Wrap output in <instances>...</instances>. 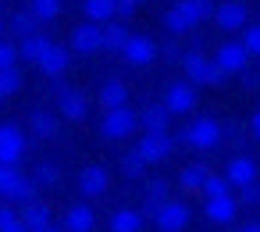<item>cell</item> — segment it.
Masks as SVG:
<instances>
[{"label": "cell", "instance_id": "1", "mask_svg": "<svg viewBox=\"0 0 260 232\" xmlns=\"http://www.w3.org/2000/svg\"><path fill=\"white\" fill-rule=\"evenodd\" d=\"M182 72H185V79H189L192 86H221V82H224V72L217 68V61H210V57L200 54V50L182 54Z\"/></svg>", "mask_w": 260, "mask_h": 232}, {"label": "cell", "instance_id": "2", "mask_svg": "<svg viewBox=\"0 0 260 232\" xmlns=\"http://www.w3.org/2000/svg\"><path fill=\"white\" fill-rule=\"evenodd\" d=\"M0 196L11 204H25L36 196V182L18 171V164H0Z\"/></svg>", "mask_w": 260, "mask_h": 232}, {"label": "cell", "instance_id": "3", "mask_svg": "<svg viewBox=\"0 0 260 232\" xmlns=\"http://www.w3.org/2000/svg\"><path fill=\"white\" fill-rule=\"evenodd\" d=\"M136 125H139V114L128 104H121V107H107L104 111L100 132H104V139H125V136L136 132Z\"/></svg>", "mask_w": 260, "mask_h": 232}, {"label": "cell", "instance_id": "4", "mask_svg": "<svg viewBox=\"0 0 260 232\" xmlns=\"http://www.w3.org/2000/svg\"><path fill=\"white\" fill-rule=\"evenodd\" d=\"M182 139H185L192 150H214V147L221 143V122H214V118H196V122L185 125Z\"/></svg>", "mask_w": 260, "mask_h": 232}, {"label": "cell", "instance_id": "5", "mask_svg": "<svg viewBox=\"0 0 260 232\" xmlns=\"http://www.w3.org/2000/svg\"><path fill=\"white\" fill-rule=\"evenodd\" d=\"M189 218H192L189 207L178 204V200H164V204L153 211V225H157V232H185Z\"/></svg>", "mask_w": 260, "mask_h": 232}, {"label": "cell", "instance_id": "6", "mask_svg": "<svg viewBox=\"0 0 260 232\" xmlns=\"http://www.w3.org/2000/svg\"><path fill=\"white\" fill-rule=\"evenodd\" d=\"M139 157L146 161V164H160V161H168L171 157V150H175V143H171V136L168 132H146V136H139Z\"/></svg>", "mask_w": 260, "mask_h": 232}, {"label": "cell", "instance_id": "7", "mask_svg": "<svg viewBox=\"0 0 260 232\" xmlns=\"http://www.w3.org/2000/svg\"><path fill=\"white\" fill-rule=\"evenodd\" d=\"M25 157V132L18 125H0V164H18Z\"/></svg>", "mask_w": 260, "mask_h": 232}, {"label": "cell", "instance_id": "8", "mask_svg": "<svg viewBox=\"0 0 260 232\" xmlns=\"http://www.w3.org/2000/svg\"><path fill=\"white\" fill-rule=\"evenodd\" d=\"M214 61H217V68H221L224 75H239L242 68H249V54H246V47L235 43V40L221 43L217 54H214Z\"/></svg>", "mask_w": 260, "mask_h": 232}, {"label": "cell", "instance_id": "9", "mask_svg": "<svg viewBox=\"0 0 260 232\" xmlns=\"http://www.w3.org/2000/svg\"><path fill=\"white\" fill-rule=\"evenodd\" d=\"M203 214H207V221H214V225H232V221H235V214H239V200H235L232 193L207 196Z\"/></svg>", "mask_w": 260, "mask_h": 232}, {"label": "cell", "instance_id": "10", "mask_svg": "<svg viewBox=\"0 0 260 232\" xmlns=\"http://www.w3.org/2000/svg\"><path fill=\"white\" fill-rule=\"evenodd\" d=\"M214 22H217V29H224V33H239V29H246L249 11H246V4H239V0H224V4L214 8Z\"/></svg>", "mask_w": 260, "mask_h": 232}, {"label": "cell", "instance_id": "11", "mask_svg": "<svg viewBox=\"0 0 260 232\" xmlns=\"http://www.w3.org/2000/svg\"><path fill=\"white\" fill-rule=\"evenodd\" d=\"M72 50L75 54H96V50H104V25H96V22H82L75 33H72Z\"/></svg>", "mask_w": 260, "mask_h": 232}, {"label": "cell", "instance_id": "12", "mask_svg": "<svg viewBox=\"0 0 260 232\" xmlns=\"http://www.w3.org/2000/svg\"><path fill=\"white\" fill-rule=\"evenodd\" d=\"M121 57H125L128 65H136V68L153 65V61H157V43H153L150 36H128L125 47H121Z\"/></svg>", "mask_w": 260, "mask_h": 232}, {"label": "cell", "instance_id": "13", "mask_svg": "<svg viewBox=\"0 0 260 232\" xmlns=\"http://www.w3.org/2000/svg\"><path fill=\"white\" fill-rule=\"evenodd\" d=\"M256 175H260V168H256V161L246 157V154H235V157L228 161V168H224V179H228V186H235V189L256 182Z\"/></svg>", "mask_w": 260, "mask_h": 232}, {"label": "cell", "instance_id": "14", "mask_svg": "<svg viewBox=\"0 0 260 232\" xmlns=\"http://www.w3.org/2000/svg\"><path fill=\"white\" fill-rule=\"evenodd\" d=\"M164 107H168L171 114H189V111L196 107V90H192V82H171L168 93H164Z\"/></svg>", "mask_w": 260, "mask_h": 232}, {"label": "cell", "instance_id": "15", "mask_svg": "<svg viewBox=\"0 0 260 232\" xmlns=\"http://www.w3.org/2000/svg\"><path fill=\"white\" fill-rule=\"evenodd\" d=\"M36 65H40V72H43L47 79H61V75L68 72V65H72V50H68V47L50 43V47H47V54H43Z\"/></svg>", "mask_w": 260, "mask_h": 232}, {"label": "cell", "instance_id": "16", "mask_svg": "<svg viewBox=\"0 0 260 232\" xmlns=\"http://www.w3.org/2000/svg\"><path fill=\"white\" fill-rule=\"evenodd\" d=\"M57 107H61V118H68V122H82L86 111H89V100H86V93H79V90H64V86H57Z\"/></svg>", "mask_w": 260, "mask_h": 232}, {"label": "cell", "instance_id": "17", "mask_svg": "<svg viewBox=\"0 0 260 232\" xmlns=\"http://www.w3.org/2000/svg\"><path fill=\"white\" fill-rule=\"evenodd\" d=\"M107 186H111V175H107L100 164L82 168V175H79V193H82V196L96 200V196H104V193H107Z\"/></svg>", "mask_w": 260, "mask_h": 232}, {"label": "cell", "instance_id": "18", "mask_svg": "<svg viewBox=\"0 0 260 232\" xmlns=\"http://www.w3.org/2000/svg\"><path fill=\"white\" fill-rule=\"evenodd\" d=\"M96 228V211L89 204H75L64 214V228L61 232H93Z\"/></svg>", "mask_w": 260, "mask_h": 232}, {"label": "cell", "instance_id": "19", "mask_svg": "<svg viewBox=\"0 0 260 232\" xmlns=\"http://www.w3.org/2000/svg\"><path fill=\"white\" fill-rule=\"evenodd\" d=\"M22 221H25V228L32 232V228H43V225H50V207L43 204V200H25L22 204Z\"/></svg>", "mask_w": 260, "mask_h": 232}, {"label": "cell", "instance_id": "20", "mask_svg": "<svg viewBox=\"0 0 260 232\" xmlns=\"http://www.w3.org/2000/svg\"><path fill=\"white\" fill-rule=\"evenodd\" d=\"M168 122H171V111L164 104H150L143 114H139V125L146 132H168Z\"/></svg>", "mask_w": 260, "mask_h": 232}, {"label": "cell", "instance_id": "21", "mask_svg": "<svg viewBox=\"0 0 260 232\" xmlns=\"http://www.w3.org/2000/svg\"><path fill=\"white\" fill-rule=\"evenodd\" d=\"M82 11H86V22L104 25V22H111V18L118 15V0H86Z\"/></svg>", "mask_w": 260, "mask_h": 232}, {"label": "cell", "instance_id": "22", "mask_svg": "<svg viewBox=\"0 0 260 232\" xmlns=\"http://www.w3.org/2000/svg\"><path fill=\"white\" fill-rule=\"evenodd\" d=\"M54 40H47V36H40V33H32V36H25V40H18V57H25L29 65H36L43 54H47V47H50Z\"/></svg>", "mask_w": 260, "mask_h": 232}, {"label": "cell", "instance_id": "23", "mask_svg": "<svg viewBox=\"0 0 260 232\" xmlns=\"http://www.w3.org/2000/svg\"><path fill=\"white\" fill-rule=\"evenodd\" d=\"M178 11L192 22V29L200 25V22H207L210 15H214V0H178Z\"/></svg>", "mask_w": 260, "mask_h": 232}, {"label": "cell", "instance_id": "24", "mask_svg": "<svg viewBox=\"0 0 260 232\" xmlns=\"http://www.w3.org/2000/svg\"><path fill=\"white\" fill-rule=\"evenodd\" d=\"M139 228H143V211L121 207L111 214V232H139Z\"/></svg>", "mask_w": 260, "mask_h": 232}, {"label": "cell", "instance_id": "25", "mask_svg": "<svg viewBox=\"0 0 260 232\" xmlns=\"http://www.w3.org/2000/svg\"><path fill=\"white\" fill-rule=\"evenodd\" d=\"M121 104H128V86L118 82V79L104 82V90H100V107L107 111V107H121Z\"/></svg>", "mask_w": 260, "mask_h": 232}, {"label": "cell", "instance_id": "26", "mask_svg": "<svg viewBox=\"0 0 260 232\" xmlns=\"http://www.w3.org/2000/svg\"><path fill=\"white\" fill-rule=\"evenodd\" d=\"M29 129H32L36 139H54V136H57V118H54L50 111H32Z\"/></svg>", "mask_w": 260, "mask_h": 232}, {"label": "cell", "instance_id": "27", "mask_svg": "<svg viewBox=\"0 0 260 232\" xmlns=\"http://www.w3.org/2000/svg\"><path fill=\"white\" fill-rule=\"evenodd\" d=\"M207 175H210V168L196 161V164H185V168H182L178 182H182V189H185V193H200V189H203V179H207Z\"/></svg>", "mask_w": 260, "mask_h": 232}, {"label": "cell", "instance_id": "28", "mask_svg": "<svg viewBox=\"0 0 260 232\" xmlns=\"http://www.w3.org/2000/svg\"><path fill=\"white\" fill-rule=\"evenodd\" d=\"M8 29H11L15 40H25V36H32V33L40 29V18H36L32 11H18V15L8 22Z\"/></svg>", "mask_w": 260, "mask_h": 232}, {"label": "cell", "instance_id": "29", "mask_svg": "<svg viewBox=\"0 0 260 232\" xmlns=\"http://www.w3.org/2000/svg\"><path fill=\"white\" fill-rule=\"evenodd\" d=\"M125 40H128V29L121 25V22H104V50H114V54H121V47H125Z\"/></svg>", "mask_w": 260, "mask_h": 232}, {"label": "cell", "instance_id": "30", "mask_svg": "<svg viewBox=\"0 0 260 232\" xmlns=\"http://www.w3.org/2000/svg\"><path fill=\"white\" fill-rule=\"evenodd\" d=\"M143 196H146V204H143V214H153V211H157V207L168 200V182H164V179H153V182H146Z\"/></svg>", "mask_w": 260, "mask_h": 232}, {"label": "cell", "instance_id": "31", "mask_svg": "<svg viewBox=\"0 0 260 232\" xmlns=\"http://www.w3.org/2000/svg\"><path fill=\"white\" fill-rule=\"evenodd\" d=\"M22 90V72H18V65H11V68H0V97H15Z\"/></svg>", "mask_w": 260, "mask_h": 232}, {"label": "cell", "instance_id": "32", "mask_svg": "<svg viewBox=\"0 0 260 232\" xmlns=\"http://www.w3.org/2000/svg\"><path fill=\"white\" fill-rule=\"evenodd\" d=\"M164 25H168V33H171V36H185V33H192V22L178 11V4L164 11Z\"/></svg>", "mask_w": 260, "mask_h": 232}, {"label": "cell", "instance_id": "33", "mask_svg": "<svg viewBox=\"0 0 260 232\" xmlns=\"http://www.w3.org/2000/svg\"><path fill=\"white\" fill-rule=\"evenodd\" d=\"M143 171H146V161L139 157V150H128L121 157V175L125 179H143Z\"/></svg>", "mask_w": 260, "mask_h": 232}, {"label": "cell", "instance_id": "34", "mask_svg": "<svg viewBox=\"0 0 260 232\" xmlns=\"http://www.w3.org/2000/svg\"><path fill=\"white\" fill-rule=\"evenodd\" d=\"M40 22H54L61 15V0H32V8H29Z\"/></svg>", "mask_w": 260, "mask_h": 232}, {"label": "cell", "instance_id": "35", "mask_svg": "<svg viewBox=\"0 0 260 232\" xmlns=\"http://www.w3.org/2000/svg\"><path fill=\"white\" fill-rule=\"evenodd\" d=\"M32 182H36V186H57V182H61V168L50 164V161H43V164H36Z\"/></svg>", "mask_w": 260, "mask_h": 232}, {"label": "cell", "instance_id": "36", "mask_svg": "<svg viewBox=\"0 0 260 232\" xmlns=\"http://www.w3.org/2000/svg\"><path fill=\"white\" fill-rule=\"evenodd\" d=\"M0 232H29V228H25V221H22L18 211L0 207Z\"/></svg>", "mask_w": 260, "mask_h": 232}, {"label": "cell", "instance_id": "37", "mask_svg": "<svg viewBox=\"0 0 260 232\" xmlns=\"http://www.w3.org/2000/svg\"><path fill=\"white\" fill-rule=\"evenodd\" d=\"M242 47L249 57H260V25H246L242 29Z\"/></svg>", "mask_w": 260, "mask_h": 232}, {"label": "cell", "instance_id": "38", "mask_svg": "<svg viewBox=\"0 0 260 232\" xmlns=\"http://www.w3.org/2000/svg\"><path fill=\"white\" fill-rule=\"evenodd\" d=\"M228 189H232V186H228V179H224V175H207L200 193H203V196H217V193H228Z\"/></svg>", "mask_w": 260, "mask_h": 232}, {"label": "cell", "instance_id": "39", "mask_svg": "<svg viewBox=\"0 0 260 232\" xmlns=\"http://www.w3.org/2000/svg\"><path fill=\"white\" fill-rule=\"evenodd\" d=\"M157 57H164V61L178 65V61H182V47H178V40H168L164 47H157Z\"/></svg>", "mask_w": 260, "mask_h": 232}, {"label": "cell", "instance_id": "40", "mask_svg": "<svg viewBox=\"0 0 260 232\" xmlns=\"http://www.w3.org/2000/svg\"><path fill=\"white\" fill-rule=\"evenodd\" d=\"M15 61H18V47H11V43L0 40V68H11Z\"/></svg>", "mask_w": 260, "mask_h": 232}, {"label": "cell", "instance_id": "41", "mask_svg": "<svg viewBox=\"0 0 260 232\" xmlns=\"http://www.w3.org/2000/svg\"><path fill=\"white\" fill-rule=\"evenodd\" d=\"M239 193H242V196H239V204H246V207H253V204H260V186H256V182H249V186H242Z\"/></svg>", "mask_w": 260, "mask_h": 232}, {"label": "cell", "instance_id": "42", "mask_svg": "<svg viewBox=\"0 0 260 232\" xmlns=\"http://www.w3.org/2000/svg\"><path fill=\"white\" fill-rule=\"evenodd\" d=\"M139 4H143V0H118V15H121V18H132Z\"/></svg>", "mask_w": 260, "mask_h": 232}, {"label": "cell", "instance_id": "43", "mask_svg": "<svg viewBox=\"0 0 260 232\" xmlns=\"http://www.w3.org/2000/svg\"><path fill=\"white\" fill-rule=\"evenodd\" d=\"M239 75H246V79H242V82H246V90H256V86H260V75H256V72H249V68H242Z\"/></svg>", "mask_w": 260, "mask_h": 232}, {"label": "cell", "instance_id": "44", "mask_svg": "<svg viewBox=\"0 0 260 232\" xmlns=\"http://www.w3.org/2000/svg\"><path fill=\"white\" fill-rule=\"evenodd\" d=\"M249 132H253V139H260V111L249 118Z\"/></svg>", "mask_w": 260, "mask_h": 232}, {"label": "cell", "instance_id": "45", "mask_svg": "<svg viewBox=\"0 0 260 232\" xmlns=\"http://www.w3.org/2000/svg\"><path fill=\"white\" fill-rule=\"evenodd\" d=\"M239 232H260V221H249V225H242Z\"/></svg>", "mask_w": 260, "mask_h": 232}, {"label": "cell", "instance_id": "46", "mask_svg": "<svg viewBox=\"0 0 260 232\" xmlns=\"http://www.w3.org/2000/svg\"><path fill=\"white\" fill-rule=\"evenodd\" d=\"M32 232H61V228H57V225L50 221V225H43V228H32Z\"/></svg>", "mask_w": 260, "mask_h": 232}, {"label": "cell", "instance_id": "47", "mask_svg": "<svg viewBox=\"0 0 260 232\" xmlns=\"http://www.w3.org/2000/svg\"><path fill=\"white\" fill-rule=\"evenodd\" d=\"M0 36H4V22H0Z\"/></svg>", "mask_w": 260, "mask_h": 232}, {"label": "cell", "instance_id": "48", "mask_svg": "<svg viewBox=\"0 0 260 232\" xmlns=\"http://www.w3.org/2000/svg\"><path fill=\"white\" fill-rule=\"evenodd\" d=\"M0 104H4V97H0Z\"/></svg>", "mask_w": 260, "mask_h": 232}]
</instances>
